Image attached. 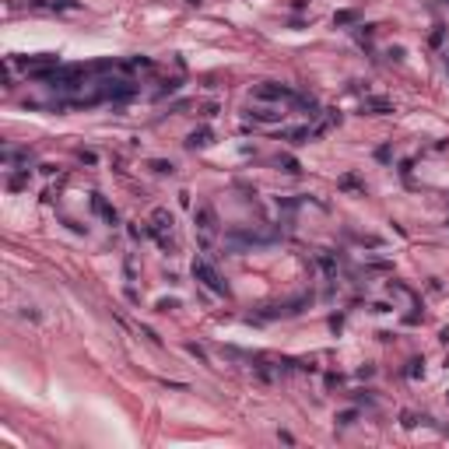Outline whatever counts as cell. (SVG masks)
I'll list each match as a JSON object with an SVG mask.
<instances>
[{
	"instance_id": "d6a6232c",
	"label": "cell",
	"mask_w": 449,
	"mask_h": 449,
	"mask_svg": "<svg viewBox=\"0 0 449 449\" xmlns=\"http://www.w3.org/2000/svg\"><path fill=\"white\" fill-rule=\"evenodd\" d=\"M77 158H81V161H88V165H95V161H99V158H95V151H81Z\"/></svg>"
},
{
	"instance_id": "7402d4cb",
	"label": "cell",
	"mask_w": 449,
	"mask_h": 449,
	"mask_svg": "<svg viewBox=\"0 0 449 449\" xmlns=\"http://www.w3.org/2000/svg\"><path fill=\"white\" fill-rule=\"evenodd\" d=\"M179 309V299H158V312H172Z\"/></svg>"
},
{
	"instance_id": "d590c367",
	"label": "cell",
	"mask_w": 449,
	"mask_h": 449,
	"mask_svg": "<svg viewBox=\"0 0 449 449\" xmlns=\"http://www.w3.org/2000/svg\"><path fill=\"white\" fill-rule=\"evenodd\" d=\"M186 4H190V7H203V0H186Z\"/></svg>"
},
{
	"instance_id": "30bf717a",
	"label": "cell",
	"mask_w": 449,
	"mask_h": 449,
	"mask_svg": "<svg viewBox=\"0 0 449 449\" xmlns=\"http://www.w3.org/2000/svg\"><path fill=\"white\" fill-rule=\"evenodd\" d=\"M361 112L386 116V112H393V102H390V99H365V102H361Z\"/></svg>"
},
{
	"instance_id": "277c9868",
	"label": "cell",
	"mask_w": 449,
	"mask_h": 449,
	"mask_svg": "<svg viewBox=\"0 0 449 449\" xmlns=\"http://www.w3.org/2000/svg\"><path fill=\"white\" fill-rule=\"evenodd\" d=\"M176 228V218H172V211L169 207H154L151 211V221H148V235L154 239V235H165V232H172Z\"/></svg>"
},
{
	"instance_id": "5b68a950",
	"label": "cell",
	"mask_w": 449,
	"mask_h": 449,
	"mask_svg": "<svg viewBox=\"0 0 449 449\" xmlns=\"http://www.w3.org/2000/svg\"><path fill=\"white\" fill-rule=\"evenodd\" d=\"M11 63L25 67V74H28V70H39V67H60V56L56 53H35V56H11Z\"/></svg>"
},
{
	"instance_id": "d6986e66",
	"label": "cell",
	"mask_w": 449,
	"mask_h": 449,
	"mask_svg": "<svg viewBox=\"0 0 449 449\" xmlns=\"http://www.w3.org/2000/svg\"><path fill=\"white\" fill-rule=\"evenodd\" d=\"M354 21H358L354 11H337V14H334V25H354Z\"/></svg>"
},
{
	"instance_id": "1f68e13d",
	"label": "cell",
	"mask_w": 449,
	"mask_h": 449,
	"mask_svg": "<svg viewBox=\"0 0 449 449\" xmlns=\"http://www.w3.org/2000/svg\"><path fill=\"white\" fill-rule=\"evenodd\" d=\"M330 330H334V334L344 330V316H330Z\"/></svg>"
},
{
	"instance_id": "83f0119b",
	"label": "cell",
	"mask_w": 449,
	"mask_h": 449,
	"mask_svg": "<svg viewBox=\"0 0 449 449\" xmlns=\"http://www.w3.org/2000/svg\"><path fill=\"white\" fill-rule=\"evenodd\" d=\"M376 376V365H361L358 369V379H372Z\"/></svg>"
},
{
	"instance_id": "f1b7e54d",
	"label": "cell",
	"mask_w": 449,
	"mask_h": 449,
	"mask_svg": "<svg viewBox=\"0 0 449 449\" xmlns=\"http://www.w3.org/2000/svg\"><path fill=\"white\" fill-rule=\"evenodd\" d=\"M376 158H379V161H390V158H393V151H390V144H383V148H376Z\"/></svg>"
},
{
	"instance_id": "ac0fdd59",
	"label": "cell",
	"mask_w": 449,
	"mask_h": 449,
	"mask_svg": "<svg viewBox=\"0 0 449 449\" xmlns=\"http://www.w3.org/2000/svg\"><path fill=\"white\" fill-rule=\"evenodd\" d=\"M151 169H154L158 176H172V172H176V165H172V161H161V158H154V161H151Z\"/></svg>"
},
{
	"instance_id": "e0dca14e",
	"label": "cell",
	"mask_w": 449,
	"mask_h": 449,
	"mask_svg": "<svg viewBox=\"0 0 449 449\" xmlns=\"http://www.w3.org/2000/svg\"><path fill=\"white\" fill-rule=\"evenodd\" d=\"M186 351H190V354H193L200 365H211V354H207V348H200V344H193V341H190V344H186Z\"/></svg>"
},
{
	"instance_id": "6da1fadb",
	"label": "cell",
	"mask_w": 449,
	"mask_h": 449,
	"mask_svg": "<svg viewBox=\"0 0 449 449\" xmlns=\"http://www.w3.org/2000/svg\"><path fill=\"white\" fill-rule=\"evenodd\" d=\"M190 274H193V281H200V284H203V288H207V292H214V295H225V299L232 295L228 281H225V277H221V274L214 270V263H207L203 256H197V260L190 263Z\"/></svg>"
},
{
	"instance_id": "7a4b0ae2",
	"label": "cell",
	"mask_w": 449,
	"mask_h": 449,
	"mask_svg": "<svg viewBox=\"0 0 449 449\" xmlns=\"http://www.w3.org/2000/svg\"><path fill=\"white\" fill-rule=\"evenodd\" d=\"M295 92L288 85H277V81H263L253 88V102H292Z\"/></svg>"
},
{
	"instance_id": "74e56055",
	"label": "cell",
	"mask_w": 449,
	"mask_h": 449,
	"mask_svg": "<svg viewBox=\"0 0 449 449\" xmlns=\"http://www.w3.org/2000/svg\"><path fill=\"white\" fill-rule=\"evenodd\" d=\"M446 400H449V393H446Z\"/></svg>"
},
{
	"instance_id": "9a60e30c",
	"label": "cell",
	"mask_w": 449,
	"mask_h": 449,
	"mask_svg": "<svg viewBox=\"0 0 449 449\" xmlns=\"http://www.w3.org/2000/svg\"><path fill=\"white\" fill-rule=\"evenodd\" d=\"M183 88V77H172V81H161V88H158V99H169Z\"/></svg>"
},
{
	"instance_id": "2e32d148",
	"label": "cell",
	"mask_w": 449,
	"mask_h": 449,
	"mask_svg": "<svg viewBox=\"0 0 449 449\" xmlns=\"http://www.w3.org/2000/svg\"><path fill=\"white\" fill-rule=\"evenodd\" d=\"M407 379H425V358H411L407 361Z\"/></svg>"
},
{
	"instance_id": "3957f363",
	"label": "cell",
	"mask_w": 449,
	"mask_h": 449,
	"mask_svg": "<svg viewBox=\"0 0 449 449\" xmlns=\"http://www.w3.org/2000/svg\"><path fill=\"white\" fill-rule=\"evenodd\" d=\"M193 225L200 228L203 242H207V239L218 232V214H214V207H207V203H200V207H193Z\"/></svg>"
},
{
	"instance_id": "603a6c76",
	"label": "cell",
	"mask_w": 449,
	"mask_h": 449,
	"mask_svg": "<svg viewBox=\"0 0 449 449\" xmlns=\"http://www.w3.org/2000/svg\"><path fill=\"white\" fill-rule=\"evenodd\" d=\"M341 186H344V190H365V183H358V176H344Z\"/></svg>"
},
{
	"instance_id": "8d00e7d4",
	"label": "cell",
	"mask_w": 449,
	"mask_h": 449,
	"mask_svg": "<svg viewBox=\"0 0 449 449\" xmlns=\"http://www.w3.org/2000/svg\"><path fill=\"white\" fill-rule=\"evenodd\" d=\"M446 70H449V53H446Z\"/></svg>"
},
{
	"instance_id": "ffe728a7",
	"label": "cell",
	"mask_w": 449,
	"mask_h": 449,
	"mask_svg": "<svg viewBox=\"0 0 449 449\" xmlns=\"http://www.w3.org/2000/svg\"><path fill=\"white\" fill-rule=\"evenodd\" d=\"M354 421H358V411H341V414H337V425H341V428H348V425H354Z\"/></svg>"
},
{
	"instance_id": "e575fe53",
	"label": "cell",
	"mask_w": 449,
	"mask_h": 449,
	"mask_svg": "<svg viewBox=\"0 0 449 449\" xmlns=\"http://www.w3.org/2000/svg\"><path fill=\"white\" fill-rule=\"evenodd\" d=\"M439 341H442V344H449V326H442V330H439Z\"/></svg>"
},
{
	"instance_id": "8fae6325",
	"label": "cell",
	"mask_w": 449,
	"mask_h": 449,
	"mask_svg": "<svg viewBox=\"0 0 449 449\" xmlns=\"http://www.w3.org/2000/svg\"><path fill=\"white\" fill-rule=\"evenodd\" d=\"M386 292H390V295H400V299H407V302H418V292H411L403 281H386Z\"/></svg>"
},
{
	"instance_id": "836d02e7",
	"label": "cell",
	"mask_w": 449,
	"mask_h": 449,
	"mask_svg": "<svg viewBox=\"0 0 449 449\" xmlns=\"http://www.w3.org/2000/svg\"><path fill=\"white\" fill-rule=\"evenodd\" d=\"M386 56H390V60H403V50H400V46H393V50H390Z\"/></svg>"
},
{
	"instance_id": "d4e9b609",
	"label": "cell",
	"mask_w": 449,
	"mask_h": 449,
	"mask_svg": "<svg viewBox=\"0 0 449 449\" xmlns=\"http://www.w3.org/2000/svg\"><path fill=\"white\" fill-rule=\"evenodd\" d=\"M418 421H421V418H418V414H411V411H403V414H400V425H403V428H414Z\"/></svg>"
},
{
	"instance_id": "9c48e42d",
	"label": "cell",
	"mask_w": 449,
	"mask_h": 449,
	"mask_svg": "<svg viewBox=\"0 0 449 449\" xmlns=\"http://www.w3.org/2000/svg\"><path fill=\"white\" fill-rule=\"evenodd\" d=\"M316 134V127H292V130H281V141H288V144H309Z\"/></svg>"
},
{
	"instance_id": "7c38bea8",
	"label": "cell",
	"mask_w": 449,
	"mask_h": 449,
	"mask_svg": "<svg viewBox=\"0 0 449 449\" xmlns=\"http://www.w3.org/2000/svg\"><path fill=\"white\" fill-rule=\"evenodd\" d=\"M28 179H32V172H28V165H25V169H18V172H11V176H7V190H14V193H18V190H25V186H28Z\"/></svg>"
},
{
	"instance_id": "4dcf8cb0",
	"label": "cell",
	"mask_w": 449,
	"mask_h": 449,
	"mask_svg": "<svg viewBox=\"0 0 449 449\" xmlns=\"http://www.w3.org/2000/svg\"><path fill=\"white\" fill-rule=\"evenodd\" d=\"M141 334H144V337H148V341H151V344H161V337H158V334H154V330H151V326H141Z\"/></svg>"
},
{
	"instance_id": "44dd1931",
	"label": "cell",
	"mask_w": 449,
	"mask_h": 449,
	"mask_svg": "<svg viewBox=\"0 0 449 449\" xmlns=\"http://www.w3.org/2000/svg\"><path fill=\"white\" fill-rule=\"evenodd\" d=\"M354 400H358V403H365V407H372V403H376L372 390H358V393H354Z\"/></svg>"
},
{
	"instance_id": "4fadbf2b",
	"label": "cell",
	"mask_w": 449,
	"mask_h": 449,
	"mask_svg": "<svg viewBox=\"0 0 449 449\" xmlns=\"http://www.w3.org/2000/svg\"><path fill=\"white\" fill-rule=\"evenodd\" d=\"M316 260H319V267H323L326 274H330V277H337V256H334L330 249H319V256H316Z\"/></svg>"
},
{
	"instance_id": "52a82bcc",
	"label": "cell",
	"mask_w": 449,
	"mask_h": 449,
	"mask_svg": "<svg viewBox=\"0 0 449 449\" xmlns=\"http://www.w3.org/2000/svg\"><path fill=\"white\" fill-rule=\"evenodd\" d=\"M246 116L256 119V123H281L284 119L281 105H253V109H246Z\"/></svg>"
},
{
	"instance_id": "f546056e",
	"label": "cell",
	"mask_w": 449,
	"mask_h": 449,
	"mask_svg": "<svg viewBox=\"0 0 449 449\" xmlns=\"http://www.w3.org/2000/svg\"><path fill=\"white\" fill-rule=\"evenodd\" d=\"M411 169H414V161H411V158L400 161V176H403V179H411Z\"/></svg>"
},
{
	"instance_id": "8992f818",
	"label": "cell",
	"mask_w": 449,
	"mask_h": 449,
	"mask_svg": "<svg viewBox=\"0 0 449 449\" xmlns=\"http://www.w3.org/2000/svg\"><path fill=\"white\" fill-rule=\"evenodd\" d=\"M92 211H95V214H99L109 228H116V225H119V211L112 207V203H109L102 193H92Z\"/></svg>"
},
{
	"instance_id": "484cf974",
	"label": "cell",
	"mask_w": 449,
	"mask_h": 449,
	"mask_svg": "<svg viewBox=\"0 0 449 449\" xmlns=\"http://www.w3.org/2000/svg\"><path fill=\"white\" fill-rule=\"evenodd\" d=\"M127 235H130L134 242H141V239L148 235V228H137V225H127Z\"/></svg>"
},
{
	"instance_id": "ba28073f",
	"label": "cell",
	"mask_w": 449,
	"mask_h": 449,
	"mask_svg": "<svg viewBox=\"0 0 449 449\" xmlns=\"http://www.w3.org/2000/svg\"><path fill=\"white\" fill-rule=\"evenodd\" d=\"M214 144V130L211 127H200L186 137V151H203V148H211Z\"/></svg>"
},
{
	"instance_id": "cb8c5ba5",
	"label": "cell",
	"mask_w": 449,
	"mask_h": 449,
	"mask_svg": "<svg viewBox=\"0 0 449 449\" xmlns=\"http://www.w3.org/2000/svg\"><path fill=\"white\" fill-rule=\"evenodd\" d=\"M341 383H344V376H341V372H326V390H337Z\"/></svg>"
},
{
	"instance_id": "5bb4252c",
	"label": "cell",
	"mask_w": 449,
	"mask_h": 449,
	"mask_svg": "<svg viewBox=\"0 0 449 449\" xmlns=\"http://www.w3.org/2000/svg\"><path fill=\"white\" fill-rule=\"evenodd\" d=\"M277 169H281V172H288V176H299V172H302L299 158H292V154H281V158H277Z\"/></svg>"
},
{
	"instance_id": "4316f807",
	"label": "cell",
	"mask_w": 449,
	"mask_h": 449,
	"mask_svg": "<svg viewBox=\"0 0 449 449\" xmlns=\"http://www.w3.org/2000/svg\"><path fill=\"white\" fill-rule=\"evenodd\" d=\"M369 309H372V312H379V316H386V312H393V305H390V302H372Z\"/></svg>"
}]
</instances>
